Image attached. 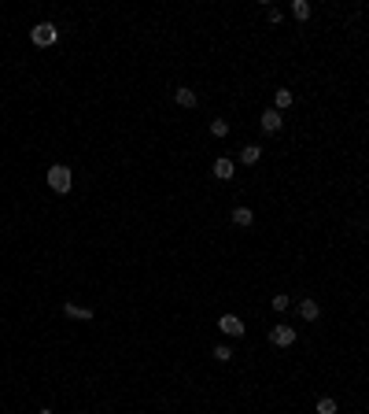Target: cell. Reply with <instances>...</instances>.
Segmentation results:
<instances>
[{
	"mask_svg": "<svg viewBox=\"0 0 369 414\" xmlns=\"http://www.w3.org/2000/svg\"><path fill=\"white\" fill-rule=\"evenodd\" d=\"M215 329L222 336H229V341H244V336H247V322H244V315H236V310H218V315H215Z\"/></svg>",
	"mask_w": 369,
	"mask_h": 414,
	"instance_id": "obj_3",
	"label": "cell"
},
{
	"mask_svg": "<svg viewBox=\"0 0 369 414\" xmlns=\"http://www.w3.org/2000/svg\"><path fill=\"white\" fill-rule=\"evenodd\" d=\"M292 307H296L299 322H307V326H314V322H321V315H325L321 300H318V296H310V292H303V296H299V300H296Z\"/></svg>",
	"mask_w": 369,
	"mask_h": 414,
	"instance_id": "obj_5",
	"label": "cell"
},
{
	"mask_svg": "<svg viewBox=\"0 0 369 414\" xmlns=\"http://www.w3.org/2000/svg\"><path fill=\"white\" fill-rule=\"evenodd\" d=\"M37 414H56V411H52V407H37Z\"/></svg>",
	"mask_w": 369,
	"mask_h": 414,
	"instance_id": "obj_18",
	"label": "cell"
},
{
	"mask_svg": "<svg viewBox=\"0 0 369 414\" xmlns=\"http://www.w3.org/2000/svg\"><path fill=\"white\" fill-rule=\"evenodd\" d=\"M255 222H259V215H255V207H252V204H244V200H240V204H233V207H229V226H236V229H252Z\"/></svg>",
	"mask_w": 369,
	"mask_h": 414,
	"instance_id": "obj_9",
	"label": "cell"
},
{
	"mask_svg": "<svg viewBox=\"0 0 369 414\" xmlns=\"http://www.w3.org/2000/svg\"><path fill=\"white\" fill-rule=\"evenodd\" d=\"M207 134L215 137V141H226V137L233 134V122L226 119V115H215V119L207 122Z\"/></svg>",
	"mask_w": 369,
	"mask_h": 414,
	"instance_id": "obj_13",
	"label": "cell"
},
{
	"mask_svg": "<svg viewBox=\"0 0 369 414\" xmlns=\"http://www.w3.org/2000/svg\"><path fill=\"white\" fill-rule=\"evenodd\" d=\"M59 315L67 318V322H82V326H89V322H96V307H89V304H78V300H63L59 304Z\"/></svg>",
	"mask_w": 369,
	"mask_h": 414,
	"instance_id": "obj_6",
	"label": "cell"
},
{
	"mask_svg": "<svg viewBox=\"0 0 369 414\" xmlns=\"http://www.w3.org/2000/svg\"><path fill=\"white\" fill-rule=\"evenodd\" d=\"M210 178L222 181V185L236 181V159L233 155H215V159H210Z\"/></svg>",
	"mask_w": 369,
	"mask_h": 414,
	"instance_id": "obj_8",
	"label": "cell"
},
{
	"mask_svg": "<svg viewBox=\"0 0 369 414\" xmlns=\"http://www.w3.org/2000/svg\"><path fill=\"white\" fill-rule=\"evenodd\" d=\"M366 237H369V215H366Z\"/></svg>",
	"mask_w": 369,
	"mask_h": 414,
	"instance_id": "obj_20",
	"label": "cell"
},
{
	"mask_svg": "<svg viewBox=\"0 0 369 414\" xmlns=\"http://www.w3.org/2000/svg\"><path fill=\"white\" fill-rule=\"evenodd\" d=\"M288 11H292V19H296L299 26H307V22L314 19V4H310V0H292V4H288Z\"/></svg>",
	"mask_w": 369,
	"mask_h": 414,
	"instance_id": "obj_15",
	"label": "cell"
},
{
	"mask_svg": "<svg viewBox=\"0 0 369 414\" xmlns=\"http://www.w3.org/2000/svg\"><path fill=\"white\" fill-rule=\"evenodd\" d=\"M170 100H174V108H181V111H196V108H200V93H196V85H189V82L170 85Z\"/></svg>",
	"mask_w": 369,
	"mask_h": 414,
	"instance_id": "obj_7",
	"label": "cell"
},
{
	"mask_svg": "<svg viewBox=\"0 0 369 414\" xmlns=\"http://www.w3.org/2000/svg\"><path fill=\"white\" fill-rule=\"evenodd\" d=\"M74 414H92V411H74Z\"/></svg>",
	"mask_w": 369,
	"mask_h": 414,
	"instance_id": "obj_21",
	"label": "cell"
},
{
	"mask_svg": "<svg viewBox=\"0 0 369 414\" xmlns=\"http://www.w3.org/2000/svg\"><path fill=\"white\" fill-rule=\"evenodd\" d=\"M314 414H340V399L333 392H321L314 399Z\"/></svg>",
	"mask_w": 369,
	"mask_h": 414,
	"instance_id": "obj_16",
	"label": "cell"
},
{
	"mask_svg": "<svg viewBox=\"0 0 369 414\" xmlns=\"http://www.w3.org/2000/svg\"><path fill=\"white\" fill-rule=\"evenodd\" d=\"M26 37H30V45H34L37 52H52V48L59 45L63 34H59V22H56V19H37L30 30H26Z\"/></svg>",
	"mask_w": 369,
	"mask_h": 414,
	"instance_id": "obj_2",
	"label": "cell"
},
{
	"mask_svg": "<svg viewBox=\"0 0 369 414\" xmlns=\"http://www.w3.org/2000/svg\"><path fill=\"white\" fill-rule=\"evenodd\" d=\"M266 336H270V348H277V352H292L299 344V329L288 326V322H273L266 329Z\"/></svg>",
	"mask_w": 369,
	"mask_h": 414,
	"instance_id": "obj_4",
	"label": "cell"
},
{
	"mask_svg": "<svg viewBox=\"0 0 369 414\" xmlns=\"http://www.w3.org/2000/svg\"><path fill=\"white\" fill-rule=\"evenodd\" d=\"M292 296L296 292H284V289H277L273 296H270V310H273V315H288V310H292Z\"/></svg>",
	"mask_w": 369,
	"mask_h": 414,
	"instance_id": "obj_14",
	"label": "cell"
},
{
	"mask_svg": "<svg viewBox=\"0 0 369 414\" xmlns=\"http://www.w3.org/2000/svg\"><path fill=\"white\" fill-rule=\"evenodd\" d=\"M262 155H266V145H259V141H244V145L236 148V163H240V166H259Z\"/></svg>",
	"mask_w": 369,
	"mask_h": 414,
	"instance_id": "obj_11",
	"label": "cell"
},
{
	"mask_svg": "<svg viewBox=\"0 0 369 414\" xmlns=\"http://www.w3.org/2000/svg\"><path fill=\"white\" fill-rule=\"evenodd\" d=\"M74 185H78V178H74L71 163H48L45 166V189L52 192V197H71Z\"/></svg>",
	"mask_w": 369,
	"mask_h": 414,
	"instance_id": "obj_1",
	"label": "cell"
},
{
	"mask_svg": "<svg viewBox=\"0 0 369 414\" xmlns=\"http://www.w3.org/2000/svg\"><path fill=\"white\" fill-rule=\"evenodd\" d=\"M259 129H262L266 137H277V134L284 129V115L277 111V108H262V111H259Z\"/></svg>",
	"mask_w": 369,
	"mask_h": 414,
	"instance_id": "obj_10",
	"label": "cell"
},
{
	"mask_svg": "<svg viewBox=\"0 0 369 414\" xmlns=\"http://www.w3.org/2000/svg\"><path fill=\"white\" fill-rule=\"evenodd\" d=\"M210 359H215L218 366H229L236 359V352H233V344H210Z\"/></svg>",
	"mask_w": 369,
	"mask_h": 414,
	"instance_id": "obj_17",
	"label": "cell"
},
{
	"mask_svg": "<svg viewBox=\"0 0 369 414\" xmlns=\"http://www.w3.org/2000/svg\"><path fill=\"white\" fill-rule=\"evenodd\" d=\"M270 108H277L281 115H288V111L296 108V89H292V85H273V104H270Z\"/></svg>",
	"mask_w": 369,
	"mask_h": 414,
	"instance_id": "obj_12",
	"label": "cell"
},
{
	"mask_svg": "<svg viewBox=\"0 0 369 414\" xmlns=\"http://www.w3.org/2000/svg\"><path fill=\"white\" fill-rule=\"evenodd\" d=\"M347 414H366V411H362V407H354V411H347Z\"/></svg>",
	"mask_w": 369,
	"mask_h": 414,
	"instance_id": "obj_19",
	"label": "cell"
}]
</instances>
